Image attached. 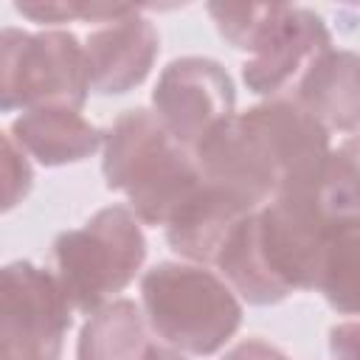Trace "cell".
Instances as JSON below:
<instances>
[{
    "label": "cell",
    "instance_id": "3",
    "mask_svg": "<svg viewBox=\"0 0 360 360\" xmlns=\"http://www.w3.org/2000/svg\"><path fill=\"white\" fill-rule=\"evenodd\" d=\"M146 259L141 219L127 205L96 211L82 228L62 231L51 245L53 276L76 312H96L121 292Z\"/></svg>",
    "mask_w": 360,
    "mask_h": 360
},
{
    "label": "cell",
    "instance_id": "22",
    "mask_svg": "<svg viewBox=\"0 0 360 360\" xmlns=\"http://www.w3.org/2000/svg\"><path fill=\"white\" fill-rule=\"evenodd\" d=\"M222 360H290L278 346L262 340V338H248L236 343L231 352H225Z\"/></svg>",
    "mask_w": 360,
    "mask_h": 360
},
{
    "label": "cell",
    "instance_id": "4",
    "mask_svg": "<svg viewBox=\"0 0 360 360\" xmlns=\"http://www.w3.org/2000/svg\"><path fill=\"white\" fill-rule=\"evenodd\" d=\"M0 59V110L68 107L82 110L90 93V68L84 45L70 31L45 28L37 34L3 28Z\"/></svg>",
    "mask_w": 360,
    "mask_h": 360
},
{
    "label": "cell",
    "instance_id": "5",
    "mask_svg": "<svg viewBox=\"0 0 360 360\" xmlns=\"http://www.w3.org/2000/svg\"><path fill=\"white\" fill-rule=\"evenodd\" d=\"M73 304L56 276L11 262L0 276V360H62Z\"/></svg>",
    "mask_w": 360,
    "mask_h": 360
},
{
    "label": "cell",
    "instance_id": "19",
    "mask_svg": "<svg viewBox=\"0 0 360 360\" xmlns=\"http://www.w3.org/2000/svg\"><path fill=\"white\" fill-rule=\"evenodd\" d=\"M14 8L42 25H59L68 20H98V22H115L121 17L135 14V6H104V3H62V0H45V3H14Z\"/></svg>",
    "mask_w": 360,
    "mask_h": 360
},
{
    "label": "cell",
    "instance_id": "7",
    "mask_svg": "<svg viewBox=\"0 0 360 360\" xmlns=\"http://www.w3.org/2000/svg\"><path fill=\"white\" fill-rule=\"evenodd\" d=\"M152 101L163 127L191 152L217 127L236 115L233 82L228 70L208 56H183L169 62L155 84Z\"/></svg>",
    "mask_w": 360,
    "mask_h": 360
},
{
    "label": "cell",
    "instance_id": "21",
    "mask_svg": "<svg viewBox=\"0 0 360 360\" xmlns=\"http://www.w3.org/2000/svg\"><path fill=\"white\" fill-rule=\"evenodd\" d=\"M329 352L335 360H360V321H346L332 326Z\"/></svg>",
    "mask_w": 360,
    "mask_h": 360
},
{
    "label": "cell",
    "instance_id": "1",
    "mask_svg": "<svg viewBox=\"0 0 360 360\" xmlns=\"http://www.w3.org/2000/svg\"><path fill=\"white\" fill-rule=\"evenodd\" d=\"M101 172L107 188L127 194L132 214L155 228H166L202 183L194 152L143 107L121 112L107 129Z\"/></svg>",
    "mask_w": 360,
    "mask_h": 360
},
{
    "label": "cell",
    "instance_id": "17",
    "mask_svg": "<svg viewBox=\"0 0 360 360\" xmlns=\"http://www.w3.org/2000/svg\"><path fill=\"white\" fill-rule=\"evenodd\" d=\"M323 200L332 217H360V132L332 149Z\"/></svg>",
    "mask_w": 360,
    "mask_h": 360
},
{
    "label": "cell",
    "instance_id": "15",
    "mask_svg": "<svg viewBox=\"0 0 360 360\" xmlns=\"http://www.w3.org/2000/svg\"><path fill=\"white\" fill-rule=\"evenodd\" d=\"M222 273V278L228 281V287L233 292H239L248 304L253 307H270L284 301L290 292L273 278L262 248H259V231H256V214L245 217L233 233L228 236V242L222 245L217 262H214Z\"/></svg>",
    "mask_w": 360,
    "mask_h": 360
},
{
    "label": "cell",
    "instance_id": "20",
    "mask_svg": "<svg viewBox=\"0 0 360 360\" xmlns=\"http://www.w3.org/2000/svg\"><path fill=\"white\" fill-rule=\"evenodd\" d=\"M34 183V172L28 163V152L14 141L11 132L3 135V208L11 211Z\"/></svg>",
    "mask_w": 360,
    "mask_h": 360
},
{
    "label": "cell",
    "instance_id": "8",
    "mask_svg": "<svg viewBox=\"0 0 360 360\" xmlns=\"http://www.w3.org/2000/svg\"><path fill=\"white\" fill-rule=\"evenodd\" d=\"M332 51V37L321 14L301 6L273 3L270 20L262 28L250 59L242 65V79L256 96H281Z\"/></svg>",
    "mask_w": 360,
    "mask_h": 360
},
{
    "label": "cell",
    "instance_id": "13",
    "mask_svg": "<svg viewBox=\"0 0 360 360\" xmlns=\"http://www.w3.org/2000/svg\"><path fill=\"white\" fill-rule=\"evenodd\" d=\"M8 132L42 166L79 163L104 143L101 129L93 127L79 110H68V107L25 110L11 124Z\"/></svg>",
    "mask_w": 360,
    "mask_h": 360
},
{
    "label": "cell",
    "instance_id": "23",
    "mask_svg": "<svg viewBox=\"0 0 360 360\" xmlns=\"http://www.w3.org/2000/svg\"><path fill=\"white\" fill-rule=\"evenodd\" d=\"M141 360H186V357H183V352H177V349H172L166 343L163 346L160 343H149Z\"/></svg>",
    "mask_w": 360,
    "mask_h": 360
},
{
    "label": "cell",
    "instance_id": "2",
    "mask_svg": "<svg viewBox=\"0 0 360 360\" xmlns=\"http://www.w3.org/2000/svg\"><path fill=\"white\" fill-rule=\"evenodd\" d=\"M141 304L149 329L186 354L219 352L242 323V304L228 281L197 264L160 262L141 278Z\"/></svg>",
    "mask_w": 360,
    "mask_h": 360
},
{
    "label": "cell",
    "instance_id": "9",
    "mask_svg": "<svg viewBox=\"0 0 360 360\" xmlns=\"http://www.w3.org/2000/svg\"><path fill=\"white\" fill-rule=\"evenodd\" d=\"M278 172V194L323 191L332 158L329 132L292 98H273L242 112ZM276 194V197H278Z\"/></svg>",
    "mask_w": 360,
    "mask_h": 360
},
{
    "label": "cell",
    "instance_id": "18",
    "mask_svg": "<svg viewBox=\"0 0 360 360\" xmlns=\"http://www.w3.org/2000/svg\"><path fill=\"white\" fill-rule=\"evenodd\" d=\"M270 11H273V3L270 6H256V3H211L208 6V14L211 20L217 22V31L219 37L236 48V51H253L262 28L267 25L270 20Z\"/></svg>",
    "mask_w": 360,
    "mask_h": 360
},
{
    "label": "cell",
    "instance_id": "12",
    "mask_svg": "<svg viewBox=\"0 0 360 360\" xmlns=\"http://www.w3.org/2000/svg\"><path fill=\"white\" fill-rule=\"evenodd\" d=\"M250 217L242 211L228 194L208 186L205 180L200 188L177 208V214L166 225V242L174 253L188 262H217L222 245L233 233V228Z\"/></svg>",
    "mask_w": 360,
    "mask_h": 360
},
{
    "label": "cell",
    "instance_id": "6",
    "mask_svg": "<svg viewBox=\"0 0 360 360\" xmlns=\"http://www.w3.org/2000/svg\"><path fill=\"white\" fill-rule=\"evenodd\" d=\"M332 219L323 191L278 194L256 211L262 256L287 292L318 290Z\"/></svg>",
    "mask_w": 360,
    "mask_h": 360
},
{
    "label": "cell",
    "instance_id": "16",
    "mask_svg": "<svg viewBox=\"0 0 360 360\" xmlns=\"http://www.w3.org/2000/svg\"><path fill=\"white\" fill-rule=\"evenodd\" d=\"M318 290L332 309L360 315V217L332 219Z\"/></svg>",
    "mask_w": 360,
    "mask_h": 360
},
{
    "label": "cell",
    "instance_id": "10",
    "mask_svg": "<svg viewBox=\"0 0 360 360\" xmlns=\"http://www.w3.org/2000/svg\"><path fill=\"white\" fill-rule=\"evenodd\" d=\"M158 48V28L138 11L93 31L84 42L90 90L98 96H121L135 90L149 76Z\"/></svg>",
    "mask_w": 360,
    "mask_h": 360
},
{
    "label": "cell",
    "instance_id": "14",
    "mask_svg": "<svg viewBox=\"0 0 360 360\" xmlns=\"http://www.w3.org/2000/svg\"><path fill=\"white\" fill-rule=\"evenodd\" d=\"M146 315L129 298H112L87 315L76 360H141L146 352Z\"/></svg>",
    "mask_w": 360,
    "mask_h": 360
},
{
    "label": "cell",
    "instance_id": "11",
    "mask_svg": "<svg viewBox=\"0 0 360 360\" xmlns=\"http://www.w3.org/2000/svg\"><path fill=\"white\" fill-rule=\"evenodd\" d=\"M292 101L326 132H360V56L326 51L295 84Z\"/></svg>",
    "mask_w": 360,
    "mask_h": 360
}]
</instances>
